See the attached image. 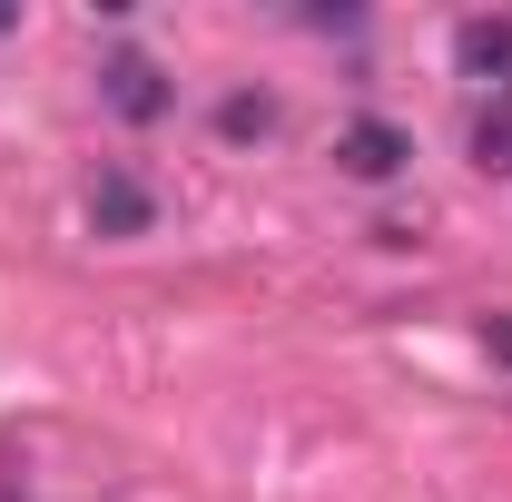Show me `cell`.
Returning <instances> with one entry per match:
<instances>
[{"label":"cell","instance_id":"obj_1","mask_svg":"<svg viewBox=\"0 0 512 502\" xmlns=\"http://www.w3.org/2000/svg\"><path fill=\"white\" fill-rule=\"evenodd\" d=\"M404 158H414V138H404L394 119H345V128H335V168H345V178H365V188L404 178Z\"/></svg>","mask_w":512,"mask_h":502},{"label":"cell","instance_id":"obj_2","mask_svg":"<svg viewBox=\"0 0 512 502\" xmlns=\"http://www.w3.org/2000/svg\"><path fill=\"white\" fill-rule=\"evenodd\" d=\"M99 99L119 109V119H168V79H158V60H138V50H119V60H99Z\"/></svg>","mask_w":512,"mask_h":502},{"label":"cell","instance_id":"obj_3","mask_svg":"<svg viewBox=\"0 0 512 502\" xmlns=\"http://www.w3.org/2000/svg\"><path fill=\"white\" fill-rule=\"evenodd\" d=\"M453 69L483 79L493 99H512V20H463L453 30Z\"/></svg>","mask_w":512,"mask_h":502},{"label":"cell","instance_id":"obj_4","mask_svg":"<svg viewBox=\"0 0 512 502\" xmlns=\"http://www.w3.org/2000/svg\"><path fill=\"white\" fill-rule=\"evenodd\" d=\"M148 217H158V197L138 188L128 168H99V188H89V227H99V237H148Z\"/></svg>","mask_w":512,"mask_h":502},{"label":"cell","instance_id":"obj_5","mask_svg":"<svg viewBox=\"0 0 512 502\" xmlns=\"http://www.w3.org/2000/svg\"><path fill=\"white\" fill-rule=\"evenodd\" d=\"M473 168H493V178H512V99H493V109L473 119Z\"/></svg>","mask_w":512,"mask_h":502},{"label":"cell","instance_id":"obj_6","mask_svg":"<svg viewBox=\"0 0 512 502\" xmlns=\"http://www.w3.org/2000/svg\"><path fill=\"white\" fill-rule=\"evenodd\" d=\"M217 128H227V138H266V128H276V99H266V89H237V99L217 109Z\"/></svg>","mask_w":512,"mask_h":502},{"label":"cell","instance_id":"obj_7","mask_svg":"<svg viewBox=\"0 0 512 502\" xmlns=\"http://www.w3.org/2000/svg\"><path fill=\"white\" fill-rule=\"evenodd\" d=\"M483 355H493V365L512 375V315H483Z\"/></svg>","mask_w":512,"mask_h":502}]
</instances>
